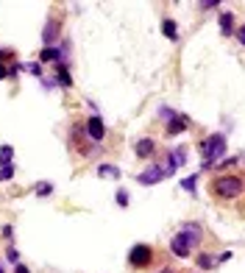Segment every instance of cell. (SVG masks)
Listing matches in <instances>:
<instances>
[{
	"mask_svg": "<svg viewBox=\"0 0 245 273\" xmlns=\"http://www.w3.org/2000/svg\"><path fill=\"white\" fill-rule=\"evenodd\" d=\"M178 237H181L184 243H187L189 248H192V245H198V243H201V237H203V234H201V226H198V223H187V226H181Z\"/></svg>",
	"mask_w": 245,
	"mask_h": 273,
	"instance_id": "cell-4",
	"label": "cell"
},
{
	"mask_svg": "<svg viewBox=\"0 0 245 273\" xmlns=\"http://www.w3.org/2000/svg\"><path fill=\"white\" fill-rule=\"evenodd\" d=\"M195 182H198V176H189V179H184V182H181V187L187 189V192H192V195H195Z\"/></svg>",
	"mask_w": 245,
	"mask_h": 273,
	"instance_id": "cell-18",
	"label": "cell"
},
{
	"mask_svg": "<svg viewBox=\"0 0 245 273\" xmlns=\"http://www.w3.org/2000/svg\"><path fill=\"white\" fill-rule=\"evenodd\" d=\"M198 268H201V271H209V268H215V259H212L209 254H198Z\"/></svg>",
	"mask_w": 245,
	"mask_h": 273,
	"instance_id": "cell-17",
	"label": "cell"
},
{
	"mask_svg": "<svg viewBox=\"0 0 245 273\" xmlns=\"http://www.w3.org/2000/svg\"><path fill=\"white\" fill-rule=\"evenodd\" d=\"M128 201H131V198H128L126 189H117V203H120V206H128Z\"/></svg>",
	"mask_w": 245,
	"mask_h": 273,
	"instance_id": "cell-22",
	"label": "cell"
},
{
	"mask_svg": "<svg viewBox=\"0 0 245 273\" xmlns=\"http://www.w3.org/2000/svg\"><path fill=\"white\" fill-rule=\"evenodd\" d=\"M162 273H173V271H170V268H164V271H162Z\"/></svg>",
	"mask_w": 245,
	"mask_h": 273,
	"instance_id": "cell-28",
	"label": "cell"
},
{
	"mask_svg": "<svg viewBox=\"0 0 245 273\" xmlns=\"http://www.w3.org/2000/svg\"><path fill=\"white\" fill-rule=\"evenodd\" d=\"M39 56H42V62H59L62 50H59V48H45L42 53H39Z\"/></svg>",
	"mask_w": 245,
	"mask_h": 273,
	"instance_id": "cell-15",
	"label": "cell"
},
{
	"mask_svg": "<svg viewBox=\"0 0 245 273\" xmlns=\"http://www.w3.org/2000/svg\"><path fill=\"white\" fill-rule=\"evenodd\" d=\"M237 42H240V45L245 42V31H243V28H237Z\"/></svg>",
	"mask_w": 245,
	"mask_h": 273,
	"instance_id": "cell-25",
	"label": "cell"
},
{
	"mask_svg": "<svg viewBox=\"0 0 245 273\" xmlns=\"http://www.w3.org/2000/svg\"><path fill=\"white\" fill-rule=\"evenodd\" d=\"M156 151V142L151 140V137H148V140H140L137 142V156H140V159H148V156L154 154Z\"/></svg>",
	"mask_w": 245,
	"mask_h": 273,
	"instance_id": "cell-8",
	"label": "cell"
},
{
	"mask_svg": "<svg viewBox=\"0 0 245 273\" xmlns=\"http://www.w3.org/2000/svg\"><path fill=\"white\" fill-rule=\"evenodd\" d=\"M170 248H173V254H175V257H181V259H187L189 254H192V248H189V245L184 243V240L178 237V234H175V237L170 240Z\"/></svg>",
	"mask_w": 245,
	"mask_h": 273,
	"instance_id": "cell-7",
	"label": "cell"
},
{
	"mask_svg": "<svg viewBox=\"0 0 245 273\" xmlns=\"http://www.w3.org/2000/svg\"><path fill=\"white\" fill-rule=\"evenodd\" d=\"M14 176V165H8V168H0V182H8Z\"/></svg>",
	"mask_w": 245,
	"mask_h": 273,
	"instance_id": "cell-21",
	"label": "cell"
},
{
	"mask_svg": "<svg viewBox=\"0 0 245 273\" xmlns=\"http://www.w3.org/2000/svg\"><path fill=\"white\" fill-rule=\"evenodd\" d=\"M56 81L62 87H70L73 84V78H70V73H67V67H59V70H56Z\"/></svg>",
	"mask_w": 245,
	"mask_h": 273,
	"instance_id": "cell-16",
	"label": "cell"
},
{
	"mask_svg": "<svg viewBox=\"0 0 245 273\" xmlns=\"http://www.w3.org/2000/svg\"><path fill=\"white\" fill-rule=\"evenodd\" d=\"M86 131H89V137L95 142H103V137H106V126H103V120L95 114V117H89L86 120Z\"/></svg>",
	"mask_w": 245,
	"mask_h": 273,
	"instance_id": "cell-5",
	"label": "cell"
},
{
	"mask_svg": "<svg viewBox=\"0 0 245 273\" xmlns=\"http://www.w3.org/2000/svg\"><path fill=\"white\" fill-rule=\"evenodd\" d=\"M162 31H164L167 39H178V25H175V20H164L162 22Z\"/></svg>",
	"mask_w": 245,
	"mask_h": 273,
	"instance_id": "cell-12",
	"label": "cell"
},
{
	"mask_svg": "<svg viewBox=\"0 0 245 273\" xmlns=\"http://www.w3.org/2000/svg\"><path fill=\"white\" fill-rule=\"evenodd\" d=\"M6 76H8V67H3V64H0V81H3Z\"/></svg>",
	"mask_w": 245,
	"mask_h": 273,
	"instance_id": "cell-26",
	"label": "cell"
},
{
	"mask_svg": "<svg viewBox=\"0 0 245 273\" xmlns=\"http://www.w3.org/2000/svg\"><path fill=\"white\" fill-rule=\"evenodd\" d=\"M201 154H203V168H215V162L226 154V137L223 134H212L201 142Z\"/></svg>",
	"mask_w": 245,
	"mask_h": 273,
	"instance_id": "cell-1",
	"label": "cell"
},
{
	"mask_svg": "<svg viewBox=\"0 0 245 273\" xmlns=\"http://www.w3.org/2000/svg\"><path fill=\"white\" fill-rule=\"evenodd\" d=\"M17 273H31V271H28L25 265H17Z\"/></svg>",
	"mask_w": 245,
	"mask_h": 273,
	"instance_id": "cell-27",
	"label": "cell"
},
{
	"mask_svg": "<svg viewBox=\"0 0 245 273\" xmlns=\"http://www.w3.org/2000/svg\"><path fill=\"white\" fill-rule=\"evenodd\" d=\"M98 176H106V179H120V168H114V165H98Z\"/></svg>",
	"mask_w": 245,
	"mask_h": 273,
	"instance_id": "cell-13",
	"label": "cell"
},
{
	"mask_svg": "<svg viewBox=\"0 0 245 273\" xmlns=\"http://www.w3.org/2000/svg\"><path fill=\"white\" fill-rule=\"evenodd\" d=\"M6 262L17 265V262H20V251H17V248H8V251H6Z\"/></svg>",
	"mask_w": 245,
	"mask_h": 273,
	"instance_id": "cell-20",
	"label": "cell"
},
{
	"mask_svg": "<svg viewBox=\"0 0 245 273\" xmlns=\"http://www.w3.org/2000/svg\"><path fill=\"white\" fill-rule=\"evenodd\" d=\"M128 262H131V268H148L151 262H154V251H151V245L145 243H137L131 248V254H128Z\"/></svg>",
	"mask_w": 245,
	"mask_h": 273,
	"instance_id": "cell-3",
	"label": "cell"
},
{
	"mask_svg": "<svg viewBox=\"0 0 245 273\" xmlns=\"http://www.w3.org/2000/svg\"><path fill=\"white\" fill-rule=\"evenodd\" d=\"M0 273H3V268H0Z\"/></svg>",
	"mask_w": 245,
	"mask_h": 273,
	"instance_id": "cell-29",
	"label": "cell"
},
{
	"mask_svg": "<svg viewBox=\"0 0 245 273\" xmlns=\"http://www.w3.org/2000/svg\"><path fill=\"white\" fill-rule=\"evenodd\" d=\"M184 128H187V120H184V117H173V120L167 123V134H170V137H175V134H181Z\"/></svg>",
	"mask_w": 245,
	"mask_h": 273,
	"instance_id": "cell-10",
	"label": "cell"
},
{
	"mask_svg": "<svg viewBox=\"0 0 245 273\" xmlns=\"http://www.w3.org/2000/svg\"><path fill=\"white\" fill-rule=\"evenodd\" d=\"M59 25H56V20H50L48 25H45V34H42V39H45V48H53V39H56V34H59Z\"/></svg>",
	"mask_w": 245,
	"mask_h": 273,
	"instance_id": "cell-9",
	"label": "cell"
},
{
	"mask_svg": "<svg viewBox=\"0 0 245 273\" xmlns=\"http://www.w3.org/2000/svg\"><path fill=\"white\" fill-rule=\"evenodd\" d=\"M212 189H215L220 198H237L240 192H243V179H240V176H223V179H217V182L212 184Z\"/></svg>",
	"mask_w": 245,
	"mask_h": 273,
	"instance_id": "cell-2",
	"label": "cell"
},
{
	"mask_svg": "<svg viewBox=\"0 0 245 273\" xmlns=\"http://www.w3.org/2000/svg\"><path fill=\"white\" fill-rule=\"evenodd\" d=\"M162 179H164V173H162L159 165H151L148 170H142V173L137 176V182H140V184H148V187H151V184H156V182H162Z\"/></svg>",
	"mask_w": 245,
	"mask_h": 273,
	"instance_id": "cell-6",
	"label": "cell"
},
{
	"mask_svg": "<svg viewBox=\"0 0 245 273\" xmlns=\"http://www.w3.org/2000/svg\"><path fill=\"white\" fill-rule=\"evenodd\" d=\"M220 28H223V34H234V14L226 11V14L220 17Z\"/></svg>",
	"mask_w": 245,
	"mask_h": 273,
	"instance_id": "cell-14",
	"label": "cell"
},
{
	"mask_svg": "<svg viewBox=\"0 0 245 273\" xmlns=\"http://www.w3.org/2000/svg\"><path fill=\"white\" fill-rule=\"evenodd\" d=\"M11 234H14V229H11V226H3V237L11 240Z\"/></svg>",
	"mask_w": 245,
	"mask_h": 273,
	"instance_id": "cell-24",
	"label": "cell"
},
{
	"mask_svg": "<svg viewBox=\"0 0 245 273\" xmlns=\"http://www.w3.org/2000/svg\"><path fill=\"white\" fill-rule=\"evenodd\" d=\"M28 73L31 76H42V67L39 64H28Z\"/></svg>",
	"mask_w": 245,
	"mask_h": 273,
	"instance_id": "cell-23",
	"label": "cell"
},
{
	"mask_svg": "<svg viewBox=\"0 0 245 273\" xmlns=\"http://www.w3.org/2000/svg\"><path fill=\"white\" fill-rule=\"evenodd\" d=\"M50 192H53V184H50V182L36 184V195H50Z\"/></svg>",
	"mask_w": 245,
	"mask_h": 273,
	"instance_id": "cell-19",
	"label": "cell"
},
{
	"mask_svg": "<svg viewBox=\"0 0 245 273\" xmlns=\"http://www.w3.org/2000/svg\"><path fill=\"white\" fill-rule=\"evenodd\" d=\"M11 159H14V148L3 145V148H0V168H8V165H11Z\"/></svg>",
	"mask_w": 245,
	"mask_h": 273,
	"instance_id": "cell-11",
	"label": "cell"
}]
</instances>
